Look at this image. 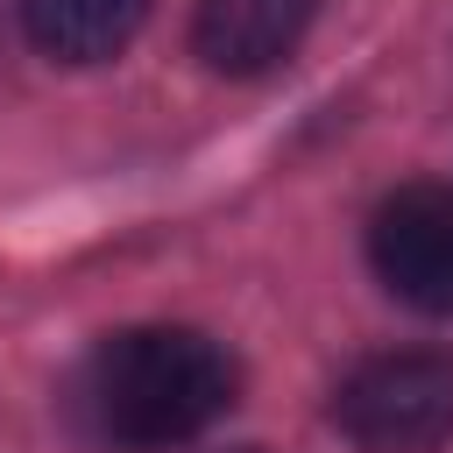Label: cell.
<instances>
[{
	"mask_svg": "<svg viewBox=\"0 0 453 453\" xmlns=\"http://www.w3.org/2000/svg\"><path fill=\"white\" fill-rule=\"evenodd\" d=\"M241 396L234 354L198 326H127L106 333L78 375L85 432L113 453H163L219 425Z\"/></svg>",
	"mask_w": 453,
	"mask_h": 453,
	"instance_id": "cell-1",
	"label": "cell"
},
{
	"mask_svg": "<svg viewBox=\"0 0 453 453\" xmlns=\"http://www.w3.org/2000/svg\"><path fill=\"white\" fill-rule=\"evenodd\" d=\"M333 425L354 453H439L453 439V354H368L333 389Z\"/></svg>",
	"mask_w": 453,
	"mask_h": 453,
	"instance_id": "cell-2",
	"label": "cell"
},
{
	"mask_svg": "<svg viewBox=\"0 0 453 453\" xmlns=\"http://www.w3.org/2000/svg\"><path fill=\"white\" fill-rule=\"evenodd\" d=\"M368 262L425 319H453V184H403L368 219Z\"/></svg>",
	"mask_w": 453,
	"mask_h": 453,
	"instance_id": "cell-3",
	"label": "cell"
},
{
	"mask_svg": "<svg viewBox=\"0 0 453 453\" xmlns=\"http://www.w3.org/2000/svg\"><path fill=\"white\" fill-rule=\"evenodd\" d=\"M319 0H198L191 14V50L219 78H262L297 57Z\"/></svg>",
	"mask_w": 453,
	"mask_h": 453,
	"instance_id": "cell-4",
	"label": "cell"
},
{
	"mask_svg": "<svg viewBox=\"0 0 453 453\" xmlns=\"http://www.w3.org/2000/svg\"><path fill=\"white\" fill-rule=\"evenodd\" d=\"M149 21V0H21V28L50 64H113Z\"/></svg>",
	"mask_w": 453,
	"mask_h": 453,
	"instance_id": "cell-5",
	"label": "cell"
}]
</instances>
